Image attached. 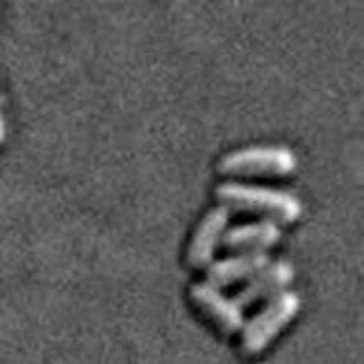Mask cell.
I'll return each instance as SVG.
<instances>
[{"label":"cell","mask_w":364,"mask_h":364,"mask_svg":"<svg viewBox=\"0 0 364 364\" xmlns=\"http://www.w3.org/2000/svg\"><path fill=\"white\" fill-rule=\"evenodd\" d=\"M214 193L223 208L262 214L267 221H276L278 225L299 221L303 214L301 200L294 193L280 189L244 185V182H223L214 189Z\"/></svg>","instance_id":"obj_1"},{"label":"cell","mask_w":364,"mask_h":364,"mask_svg":"<svg viewBox=\"0 0 364 364\" xmlns=\"http://www.w3.org/2000/svg\"><path fill=\"white\" fill-rule=\"evenodd\" d=\"M299 310H301L299 294L294 291L276 294L253 318L244 321L242 330H239V350L248 358L259 355L282 333V328L289 321H294Z\"/></svg>","instance_id":"obj_2"},{"label":"cell","mask_w":364,"mask_h":364,"mask_svg":"<svg viewBox=\"0 0 364 364\" xmlns=\"http://www.w3.org/2000/svg\"><path fill=\"white\" fill-rule=\"evenodd\" d=\"M299 166V159L287 146H246L225 153L216 171L223 176H289Z\"/></svg>","instance_id":"obj_3"},{"label":"cell","mask_w":364,"mask_h":364,"mask_svg":"<svg viewBox=\"0 0 364 364\" xmlns=\"http://www.w3.org/2000/svg\"><path fill=\"white\" fill-rule=\"evenodd\" d=\"M189 301L193 307L210 318V321L221 330V333H237L244 326V312L235 303V299H228L223 291L208 282H193L189 287Z\"/></svg>","instance_id":"obj_4"},{"label":"cell","mask_w":364,"mask_h":364,"mask_svg":"<svg viewBox=\"0 0 364 364\" xmlns=\"http://www.w3.org/2000/svg\"><path fill=\"white\" fill-rule=\"evenodd\" d=\"M228 219H230V210L223 208V205H216V208L203 214V219L198 221L196 230H193V235L189 239V246H187V264L189 267L200 269V267L210 264L216 246L221 244Z\"/></svg>","instance_id":"obj_5"},{"label":"cell","mask_w":364,"mask_h":364,"mask_svg":"<svg viewBox=\"0 0 364 364\" xmlns=\"http://www.w3.org/2000/svg\"><path fill=\"white\" fill-rule=\"evenodd\" d=\"M294 278V267L289 262H269L267 267H262L257 273H253L244 284L242 289L237 291L235 303L239 307L246 305H255L262 299H269V296H276L282 291V287H287Z\"/></svg>","instance_id":"obj_6"},{"label":"cell","mask_w":364,"mask_h":364,"mask_svg":"<svg viewBox=\"0 0 364 364\" xmlns=\"http://www.w3.org/2000/svg\"><path fill=\"white\" fill-rule=\"evenodd\" d=\"M269 262L271 259L264 250H248V253H237L230 257L216 259L205 267V278H208L205 282L212 284L216 289H221V287H228V284L248 280L262 267H267Z\"/></svg>","instance_id":"obj_7"},{"label":"cell","mask_w":364,"mask_h":364,"mask_svg":"<svg viewBox=\"0 0 364 364\" xmlns=\"http://www.w3.org/2000/svg\"><path fill=\"white\" fill-rule=\"evenodd\" d=\"M282 237V230L276 221H253V223H244L225 230L221 237V246L239 250V253H248V250H264L269 246H276Z\"/></svg>","instance_id":"obj_8"},{"label":"cell","mask_w":364,"mask_h":364,"mask_svg":"<svg viewBox=\"0 0 364 364\" xmlns=\"http://www.w3.org/2000/svg\"><path fill=\"white\" fill-rule=\"evenodd\" d=\"M5 141V121H3V114H0V144Z\"/></svg>","instance_id":"obj_9"}]
</instances>
